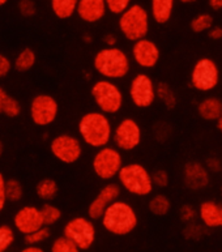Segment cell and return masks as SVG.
<instances>
[{
	"mask_svg": "<svg viewBox=\"0 0 222 252\" xmlns=\"http://www.w3.org/2000/svg\"><path fill=\"white\" fill-rule=\"evenodd\" d=\"M91 94L98 111L106 115H115L123 109L125 95L117 84L110 80H97L92 85Z\"/></svg>",
	"mask_w": 222,
	"mask_h": 252,
	"instance_id": "cell-6",
	"label": "cell"
},
{
	"mask_svg": "<svg viewBox=\"0 0 222 252\" xmlns=\"http://www.w3.org/2000/svg\"><path fill=\"white\" fill-rule=\"evenodd\" d=\"M174 5L175 0H151L152 19L159 25H165L173 16Z\"/></svg>",
	"mask_w": 222,
	"mask_h": 252,
	"instance_id": "cell-21",
	"label": "cell"
},
{
	"mask_svg": "<svg viewBox=\"0 0 222 252\" xmlns=\"http://www.w3.org/2000/svg\"><path fill=\"white\" fill-rule=\"evenodd\" d=\"M152 179H153V185L157 189H166L170 183L169 173L166 170H156L155 173H152Z\"/></svg>",
	"mask_w": 222,
	"mask_h": 252,
	"instance_id": "cell-38",
	"label": "cell"
},
{
	"mask_svg": "<svg viewBox=\"0 0 222 252\" xmlns=\"http://www.w3.org/2000/svg\"><path fill=\"white\" fill-rule=\"evenodd\" d=\"M200 222L208 229H220L222 227V204L215 200H205L200 204L199 209Z\"/></svg>",
	"mask_w": 222,
	"mask_h": 252,
	"instance_id": "cell-19",
	"label": "cell"
},
{
	"mask_svg": "<svg viewBox=\"0 0 222 252\" xmlns=\"http://www.w3.org/2000/svg\"><path fill=\"white\" fill-rule=\"evenodd\" d=\"M132 5V0H106L107 11L113 15H123L128 8Z\"/></svg>",
	"mask_w": 222,
	"mask_h": 252,
	"instance_id": "cell-34",
	"label": "cell"
},
{
	"mask_svg": "<svg viewBox=\"0 0 222 252\" xmlns=\"http://www.w3.org/2000/svg\"><path fill=\"white\" fill-rule=\"evenodd\" d=\"M50 252H81V250L68 238L62 235V237L54 239L51 247H50Z\"/></svg>",
	"mask_w": 222,
	"mask_h": 252,
	"instance_id": "cell-33",
	"label": "cell"
},
{
	"mask_svg": "<svg viewBox=\"0 0 222 252\" xmlns=\"http://www.w3.org/2000/svg\"><path fill=\"white\" fill-rule=\"evenodd\" d=\"M129 99L137 109H148L157 99V84L148 73H137L132 77L128 88Z\"/></svg>",
	"mask_w": 222,
	"mask_h": 252,
	"instance_id": "cell-10",
	"label": "cell"
},
{
	"mask_svg": "<svg viewBox=\"0 0 222 252\" xmlns=\"http://www.w3.org/2000/svg\"><path fill=\"white\" fill-rule=\"evenodd\" d=\"M106 0H79L77 16L87 24L99 23L106 16Z\"/></svg>",
	"mask_w": 222,
	"mask_h": 252,
	"instance_id": "cell-18",
	"label": "cell"
},
{
	"mask_svg": "<svg viewBox=\"0 0 222 252\" xmlns=\"http://www.w3.org/2000/svg\"><path fill=\"white\" fill-rule=\"evenodd\" d=\"M122 187L117 183L109 182L99 189L95 199L92 200L88 207V217L93 221H101L102 216L105 215L106 209L119 200Z\"/></svg>",
	"mask_w": 222,
	"mask_h": 252,
	"instance_id": "cell-14",
	"label": "cell"
},
{
	"mask_svg": "<svg viewBox=\"0 0 222 252\" xmlns=\"http://www.w3.org/2000/svg\"><path fill=\"white\" fill-rule=\"evenodd\" d=\"M123 166L125 162H123L122 152L110 145L97 149L92 159L93 173L95 174V177L105 182H111L118 178Z\"/></svg>",
	"mask_w": 222,
	"mask_h": 252,
	"instance_id": "cell-7",
	"label": "cell"
},
{
	"mask_svg": "<svg viewBox=\"0 0 222 252\" xmlns=\"http://www.w3.org/2000/svg\"><path fill=\"white\" fill-rule=\"evenodd\" d=\"M16 234L9 225H0V252H7L15 243Z\"/></svg>",
	"mask_w": 222,
	"mask_h": 252,
	"instance_id": "cell-31",
	"label": "cell"
},
{
	"mask_svg": "<svg viewBox=\"0 0 222 252\" xmlns=\"http://www.w3.org/2000/svg\"><path fill=\"white\" fill-rule=\"evenodd\" d=\"M179 1L183 4H193V3H196L197 0H179Z\"/></svg>",
	"mask_w": 222,
	"mask_h": 252,
	"instance_id": "cell-48",
	"label": "cell"
},
{
	"mask_svg": "<svg viewBox=\"0 0 222 252\" xmlns=\"http://www.w3.org/2000/svg\"><path fill=\"white\" fill-rule=\"evenodd\" d=\"M143 140V129L136 119L125 118L114 128V147L121 152H132L137 149Z\"/></svg>",
	"mask_w": 222,
	"mask_h": 252,
	"instance_id": "cell-12",
	"label": "cell"
},
{
	"mask_svg": "<svg viewBox=\"0 0 222 252\" xmlns=\"http://www.w3.org/2000/svg\"><path fill=\"white\" fill-rule=\"evenodd\" d=\"M118 27L126 39L135 43L147 38L151 28V15L141 4H132L123 15L119 16Z\"/></svg>",
	"mask_w": 222,
	"mask_h": 252,
	"instance_id": "cell-5",
	"label": "cell"
},
{
	"mask_svg": "<svg viewBox=\"0 0 222 252\" xmlns=\"http://www.w3.org/2000/svg\"><path fill=\"white\" fill-rule=\"evenodd\" d=\"M197 114L205 122H217L222 114V101L219 97L203 98L197 105Z\"/></svg>",
	"mask_w": 222,
	"mask_h": 252,
	"instance_id": "cell-20",
	"label": "cell"
},
{
	"mask_svg": "<svg viewBox=\"0 0 222 252\" xmlns=\"http://www.w3.org/2000/svg\"><path fill=\"white\" fill-rule=\"evenodd\" d=\"M83 41L85 42V43H92V35H91V34H88V33L84 34Z\"/></svg>",
	"mask_w": 222,
	"mask_h": 252,
	"instance_id": "cell-46",
	"label": "cell"
},
{
	"mask_svg": "<svg viewBox=\"0 0 222 252\" xmlns=\"http://www.w3.org/2000/svg\"><path fill=\"white\" fill-rule=\"evenodd\" d=\"M42 217H43V222L45 226H53L62 220V211L57 205H54L51 203H45L41 207Z\"/></svg>",
	"mask_w": 222,
	"mask_h": 252,
	"instance_id": "cell-29",
	"label": "cell"
},
{
	"mask_svg": "<svg viewBox=\"0 0 222 252\" xmlns=\"http://www.w3.org/2000/svg\"><path fill=\"white\" fill-rule=\"evenodd\" d=\"M51 9L58 19L68 20L75 15L77 11L79 0H50Z\"/></svg>",
	"mask_w": 222,
	"mask_h": 252,
	"instance_id": "cell-24",
	"label": "cell"
},
{
	"mask_svg": "<svg viewBox=\"0 0 222 252\" xmlns=\"http://www.w3.org/2000/svg\"><path fill=\"white\" fill-rule=\"evenodd\" d=\"M5 193L7 200L11 203H19L24 197V189L21 182L17 179H8L5 183Z\"/></svg>",
	"mask_w": 222,
	"mask_h": 252,
	"instance_id": "cell-30",
	"label": "cell"
},
{
	"mask_svg": "<svg viewBox=\"0 0 222 252\" xmlns=\"http://www.w3.org/2000/svg\"><path fill=\"white\" fill-rule=\"evenodd\" d=\"M3 152H4V145L3 143H1V140H0V157L3 156Z\"/></svg>",
	"mask_w": 222,
	"mask_h": 252,
	"instance_id": "cell-49",
	"label": "cell"
},
{
	"mask_svg": "<svg viewBox=\"0 0 222 252\" xmlns=\"http://www.w3.org/2000/svg\"><path fill=\"white\" fill-rule=\"evenodd\" d=\"M35 62H37V55L34 53V50L31 47H25L17 54V57L13 62V67L16 71L24 73V72L31 71L35 65Z\"/></svg>",
	"mask_w": 222,
	"mask_h": 252,
	"instance_id": "cell-25",
	"label": "cell"
},
{
	"mask_svg": "<svg viewBox=\"0 0 222 252\" xmlns=\"http://www.w3.org/2000/svg\"><path fill=\"white\" fill-rule=\"evenodd\" d=\"M20 252H46V251L43 249H41L39 246H27L25 249H23Z\"/></svg>",
	"mask_w": 222,
	"mask_h": 252,
	"instance_id": "cell-45",
	"label": "cell"
},
{
	"mask_svg": "<svg viewBox=\"0 0 222 252\" xmlns=\"http://www.w3.org/2000/svg\"><path fill=\"white\" fill-rule=\"evenodd\" d=\"M208 37L211 38L212 41H221L222 39V28L221 27H213L211 31L208 32Z\"/></svg>",
	"mask_w": 222,
	"mask_h": 252,
	"instance_id": "cell-43",
	"label": "cell"
},
{
	"mask_svg": "<svg viewBox=\"0 0 222 252\" xmlns=\"http://www.w3.org/2000/svg\"><path fill=\"white\" fill-rule=\"evenodd\" d=\"M63 235L73 242L81 251H88L93 247L97 239V227L95 221L89 217H73L63 227Z\"/></svg>",
	"mask_w": 222,
	"mask_h": 252,
	"instance_id": "cell-8",
	"label": "cell"
},
{
	"mask_svg": "<svg viewBox=\"0 0 222 252\" xmlns=\"http://www.w3.org/2000/svg\"><path fill=\"white\" fill-rule=\"evenodd\" d=\"M58 192H59V186L53 178H43L35 186V193L45 203H51L57 197Z\"/></svg>",
	"mask_w": 222,
	"mask_h": 252,
	"instance_id": "cell-23",
	"label": "cell"
},
{
	"mask_svg": "<svg viewBox=\"0 0 222 252\" xmlns=\"http://www.w3.org/2000/svg\"><path fill=\"white\" fill-rule=\"evenodd\" d=\"M31 119L38 127H49L59 115V103L53 95L38 94L31 102Z\"/></svg>",
	"mask_w": 222,
	"mask_h": 252,
	"instance_id": "cell-13",
	"label": "cell"
},
{
	"mask_svg": "<svg viewBox=\"0 0 222 252\" xmlns=\"http://www.w3.org/2000/svg\"><path fill=\"white\" fill-rule=\"evenodd\" d=\"M93 68L102 79L117 81L127 77L131 71V58L119 47H103L93 58Z\"/></svg>",
	"mask_w": 222,
	"mask_h": 252,
	"instance_id": "cell-2",
	"label": "cell"
},
{
	"mask_svg": "<svg viewBox=\"0 0 222 252\" xmlns=\"http://www.w3.org/2000/svg\"><path fill=\"white\" fill-rule=\"evenodd\" d=\"M12 67H13V63L11 62V59L0 53V79L9 75V72L12 71Z\"/></svg>",
	"mask_w": 222,
	"mask_h": 252,
	"instance_id": "cell-40",
	"label": "cell"
},
{
	"mask_svg": "<svg viewBox=\"0 0 222 252\" xmlns=\"http://www.w3.org/2000/svg\"><path fill=\"white\" fill-rule=\"evenodd\" d=\"M118 185L126 192L137 197L149 196L155 189L152 173L141 163H126L118 175Z\"/></svg>",
	"mask_w": 222,
	"mask_h": 252,
	"instance_id": "cell-4",
	"label": "cell"
},
{
	"mask_svg": "<svg viewBox=\"0 0 222 252\" xmlns=\"http://www.w3.org/2000/svg\"><path fill=\"white\" fill-rule=\"evenodd\" d=\"M5 178H4L3 173H0V213L3 212L5 204H7V193H5Z\"/></svg>",
	"mask_w": 222,
	"mask_h": 252,
	"instance_id": "cell-41",
	"label": "cell"
},
{
	"mask_svg": "<svg viewBox=\"0 0 222 252\" xmlns=\"http://www.w3.org/2000/svg\"><path fill=\"white\" fill-rule=\"evenodd\" d=\"M83 141L69 133H61L50 141V152L64 165H73L83 156Z\"/></svg>",
	"mask_w": 222,
	"mask_h": 252,
	"instance_id": "cell-11",
	"label": "cell"
},
{
	"mask_svg": "<svg viewBox=\"0 0 222 252\" xmlns=\"http://www.w3.org/2000/svg\"><path fill=\"white\" fill-rule=\"evenodd\" d=\"M21 114V105L20 102L9 95L4 88L0 87V115H5L7 118H17Z\"/></svg>",
	"mask_w": 222,
	"mask_h": 252,
	"instance_id": "cell-22",
	"label": "cell"
},
{
	"mask_svg": "<svg viewBox=\"0 0 222 252\" xmlns=\"http://www.w3.org/2000/svg\"><path fill=\"white\" fill-rule=\"evenodd\" d=\"M204 165H205L207 170L211 174H217L220 171H222V161L219 157H216V156L208 157Z\"/></svg>",
	"mask_w": 222,
	"mask_h": 252,
	"instance_id": "cell-39",
	"label": "cell"
},
{
	"mask_svg": "<svg viewBox=\"0 0 222 252\" xmlns=\"http://www.w3.org/2000/svg\"><path fill=\"white\" fill-rule=\"evenodd\" d=\"M102 42L105 43L106 47H117L118 45V37L114 33H107L103 35Z\"/></svg>",
	"mask_w": 222,
	"mask_h": 252,
	"instance_id": "cell-42",
	"label": "cell"
},
{
	"mask_svg": "<svg viewBox=\"0 0 222 252\" xmlns=\"http://www.w3.org/2000/svg\"><path fill=\"white\" fill-rule=\"evenodd\" d=\"M216 126H217V129L221 132V135H222V114H221V117L219 118V121L216 122Z\"/></svg>",
	"mask_w": 222,
	"mask_h": 252,
	"instance_id": "cell-47",
	"label": "cell"
},
{
	"mask_svg": "<svg viewBox=\"0 0 222 252\" xmlns=\"http://www.w3.org/2000/svg\"><path fill=\"white\" fill-rule=\"evenodd\" d=\"M190 81L192 88L200 93L212 92L220 83L219 65L211 58H200L192 68Z\"/></svg>",
	"mask_w": 222,
	"mask_h": 252,
	"instance_id": "cell-9",
	"label": "cell"
},
{
	"mask_svg": "<svg viewBox=\"0 0 222 252\" xmlns=\"http://www.w3.org/2000/svg\"><path fill=\"white\" fill-rule=\"evenodd\" d=\"M179 217H181V221L187 225V223L195 222L196 219L199 217V213H197V209L191 204H183L179 209Z\"/></svg>",
	"mask_w": 222,
	"mask_h": 252,
	"instance_id": "cell-36",
	"label": "cell"
},
{
	"mask_svg": "<svg viewBox=\"0 0 222 252\" xmlns=\"http://www.w3.org/2000/svg\"><path fill=\"white\" fill-rule=\"evenodd\" d=\"M213 27H215V25H213V16H212L211 13H207V12L196 15L195 17L191 20V23H190L191 31L193 32V33L197 34L209 32Z\"/></svg>",
	"mask_w": 222,
	"mask_h": 252,
	"instance_id": "cell-28",
	"label": "cell"
},
{
	"mask_svg": "<svg viewBox=\"0 0 222 252\" xmlns=\"http://www.w3.org/2000/svg\"><path fill=\"white\" fill-rule=\"evenodd\" d=\"M220 192H221V195H222V187H221V189H220Z\"/></svg>",
	"mask_w": 222,
	"mask_h": 252,
	"instance_id": "cell-51",
	"label": "cell"
},
{
	"mask_svg": "<svg viewBox=\"0 0 222 252\" xmlns=\"http://www.w3.org/2000/svg\"><path fill=\"white\" fill-rule=\"evenodd\" d=\"M207 3L213 11H221L222 9V0H207Z\"/></svg>",
	"mask_w": 222,
	"mask_h": 252,
	"instance_id": "cell-44",
	"label": "cell"
},
{
	"mask_svg": "<svg viewBox=\"0 0 222 252\" xmlns=\"http://www.w3.org/2000/svg\"><path fill=\"white\" fill-rule=\"evenodd\" d=\"M80 140L83 144L93 149L107 147L113 141L114 128L109 115L101 111H89L80 118L79 126Z\"/></svg>",
	"mask_w": 222,
	"mask_h": 252,
	"instance_id": "cell-1",
	"label": "cell"
},
{
	"mask_svg": "<svg viewBox=\"0 0 222 252\" xmlns=\"http://www.w3.org/2000/svg\"><path fill=\"white\" fill-rule=\"evenodd\" d=\"M157 98L159 99L162 105L165 106L166 109L173 110L177 107V95L175 92L169 84L165 81H159L157 84Z\"/></svg>",
	"mask_w": 222,
	"mask_h": 252,
	"instance_id": "cell-27",
	"label": "cell"
},
{
	"mask_svg": "<svg viewBox=\"0 0 222 252\" xmlns=\"http://www.w3.org/2000/svg\"><path fill=\"white\" fill-rule=\"evenodd\" d=\"M51 237V231H50L49 226H43L37 231H34L32 234H28L24 237L25 239V243L28 246H39L42 243H45L49 238Z\"/></svg>",
	"mask_w": 222,
	"mask_h": 252,
	"instance_id": "cell-32",
	"label": "cell"
},
{
	"mask_svg": "<svg viewBox=\"0 0 222 252\" xmlns=\"http://www.w3.org/2000/svg\"><path fill=\"white\" fill-rule=\"evenodd\" d=\"M101 225L111 235L126 237L137 227L139 217L131 204L125 200H117L106 209Z\"/></svg>",
	"mask_w": 222,
	"mask_h": 252,
	"instance_id": "cell-3",
	"label": "cell"
},
{
	"mask_svg": "<svg viewBox=\"0 0 222 252\" xmlns=\"http://www.w3.org/2000/svg\"><path fill=\"white\" fill-rule=\"evenodd\" d=\"M13 226L24 237L43 227L45 222L42 217L41 208L34 207V205L21 207L13 216Z\"/></svg>",
	"mask_w": 222,
	"mask_h": 252,
	"instance_id": "cell-16",
	"label": "cell"
},
{
	"mask_svg": "<svg viewBox=\"0 0 222 252\" xmlns=\"http://www.w3.org/2000/svg\"><path fill=\"white\" fill-rule=\"evenodd\" d=\"M8 0H0V7H3L4 4H7Z\"/></svg>",
	"mask_w": 222,
	"mask_h": 252,
	"instance_id": "cell-50",
	"label": "cell"
},
{
	"mask_svg": "<svg viewBox=\"0 0 222 252\" xmlns=\"http://www.w3.org/2000/svg\"><path fill=\"white\" fill-rule=\"evenodd\" d=\"M17 7H19L20 15L27 19H31L37 13V5L34 0H20Z\"/></svg>",
	"mask_w": 222,
	"mask_h": 252,
	"instance_id": "cell-37",
	"label": "cell"
},
{
	"mask_svg": "<svg viewBox=\"0 0 222 252\" xmlns=\"http://www.w3.org/2000/svg\"><path fill=\"white\" fill-rule=\"evenodd\" d=\"M131 58L137 67L143 69H152L159 64L161 51L155 41L144 38L132 45Z\"/></svg>",
	"mask_w": 222,
	"mask_h": 252,
	"instance_id": "cell-15",
	"label": "cell"
},
{
	"mask_svg": "<svg viewBox=\"0 0 222 252\" xmlns=\"http://www.w3.org/2000/svg\"><path fill=\"white\" fill-rule=\"evenodd\" d=\"M211 182V173L204 163L197 161L187 162L183 167V183L191 191H203Z\"/></svg>",
	"mask_w": 222,
	"mask_h": 252,
	"instance_id": "cell-17",
	"label": "cell"
},
{
	"mask_svg": "<svg viewBox=\"0 0 222 252\" xmlns=\"http://www.w3.org/2000/svg\"><path fill=\"white\" fill-rule=\"evenodd\" d=\"M148 209L152 215L156 217H163L170 212L171 209V201L166 195L163 193H156L152 196L149 203H148Z\"/></svg>",
	"mask_w": 222,
	"mask_h": 252,
	"instance_id": "cell-26",
	"label": "cell"
},
{
	"mask_svg": "<svg viewBox=\"0 0 222 252\" xmlns=\"http://www.w3.org/2000/svg\"><path fill=\"white\" fill-rule=\"evenodd\" d=\"M204 227L205 226L203 223H196V222H192V223H187L183 230V235H185L186 239H191V241H197L204 235Z\"/></svg>",
	"mask_w": 222,
	"mask_h": 252,
	"instance_id": "cell-35",
	"label": "cell"
}]
</instances>
